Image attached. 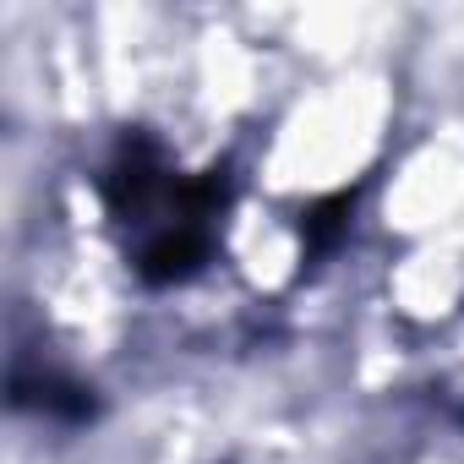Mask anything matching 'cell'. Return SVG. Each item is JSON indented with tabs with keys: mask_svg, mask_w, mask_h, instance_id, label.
<instances>
[{
	"mask_svg": "<svg viewBox=\"0 0 464 464\" xmlns=\"http://www.w3.org/2000/svg\"><path fill=\"white\" fill-rule=\"evenodd\" d=\"M93 202L126 274L148 290H180L218 263L229 191L218 169H191L153 131H131L93 175Z\"/></svg>",
	"mask_w": 464,
	"mask_h": 464,
	"instance_id": "6da1fadb",
	"label": "cell"
}]
</instances>
